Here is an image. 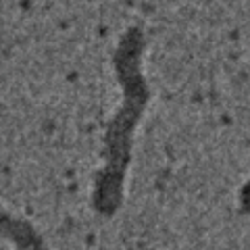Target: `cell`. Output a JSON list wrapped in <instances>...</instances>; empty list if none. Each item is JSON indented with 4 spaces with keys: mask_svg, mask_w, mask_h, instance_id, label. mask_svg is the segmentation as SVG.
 Segmentation results:
<instances>
[{
    "mask_svg": "<svg viewBox=\"0 0 250 250\" xmlns=\"http://www.w3.org/2000/svg\"><path fill=\"white\" fill-rule=\"evenodd\" d=\"M0 231H4L6 236H11L23 250H44L42 242L34 236V231H31L25 223L13 221V219L9 215H4L2 210H0Z\"/></svg>",
    "mask_w": 250,
    "mask_h": 250,
    "instance_id": "1",
    "label": "cell"
}]
</instances>
